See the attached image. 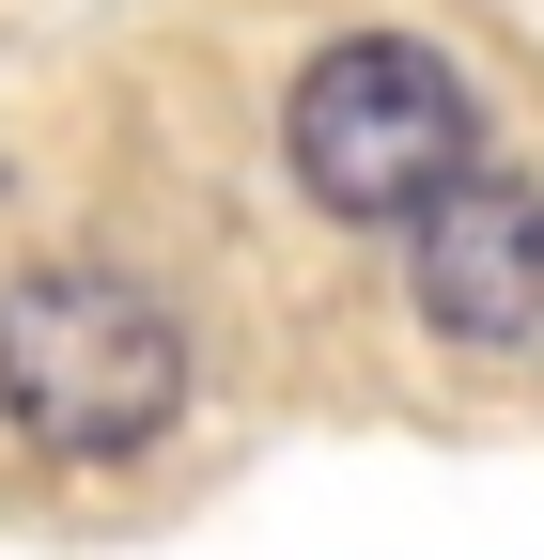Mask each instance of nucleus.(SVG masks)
Listing matches in <instances>:
<instances>
[{
    "label": "nucleus",
    "mask_w": 544,
    "mask_h": 560,
    "mask_svg": "<svg viewBox=\"0 0 544 560\" xmlns=\"http://www.w3.org/2000/svg\"><path fill=\"white\" fill-rule=\"evenodd\" d=\"M281 172H296L311 219H343V234H421L466 172H498V140H483V94H466L451 47L327 32L281 79Z\"/></svg>",
    "instance_id": "obj_1"
},
{
    "label": "nucleus",
    "mask_w": 544,
    "mask_h": 560,
    "mask_svg": "<svg viewBox=\"0 0 544 560\" xmlns=\"http://www.w3.org/2000/svg\"><path fill=\"white\" fill-rule=\"evenodd\" d=\"M0 420L47 467H141L187 420V327L156 280H125L94 249H47L0 280Z\"/></svg>",
    "instance_id": "obj_2"
},
{
    "label": "nucleus",
    "mask_w": 544,
    "mask_h": 560,
    "mask_svg": "<svg viewBox=\"0 0 544 560\" xmlns=\"http://www.w3.org/2000/svg\"><path fill=\"white\" fill-rule=\"evenodd\" d=\"M404 312L451 359H544V172H466L404 234Z\"/></svg>",
    "instance_id": "obj_3"
}]
</instances>
